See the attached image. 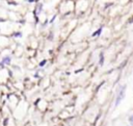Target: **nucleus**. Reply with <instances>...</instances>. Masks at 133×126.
Returning a JSON list of instances; mask_svg holds the SVG:
<instances>
[{
	"label": "nucleus",
	"mask_w": 133,
	"mask_h": 126,
	"mask_svg": "<svg viewBox=\"0 0 133 126\" xmlns=\"http://www.w3.org/2000/svg\"><path fill=\"white\" fill-rule=\"evenodd\" d=\"M125 92H126V85L121 89L119 94H118V96H117V98H116V100H115V106H117V105L119 104V102L124 99V97H125Z\"/></svg>",
	"instance_id": "f257e3e1"
},
{
	"label": "nucleus",
	"mask_w": 133,
	"mask_h": 126,
	"mask_svg": "<svg viewBox=\"0 0 133 126\" xmlns=\"http://www.w3.org/2000/svg\"><path fill=\"white\" fill-rule=\"evenodd\" d=\"M2 64L4 65H9L10 64V57L9 56H5L4 58H3V60H2Z\"/></svg>",
	"instance_id": "f03ea898"
},
{
	"label": "nucleus",
	"mask_w": 133,
	"mask_h": 126,
	"mask_svg": "<svg viewBox=\"0 0 133 126\" xmlns=\"http://www.w3.org/2000/svg\"><path fill=\"white\" fill-rule=\"evenodd\" d=\"M101 31H102V28H100V29H98V30H97V31H96L95 33H92V36H97L98 34H100V33H101Z\"/></svg>",
	"instance_id": "7ed1b4c3"
},
{
	"label": "nucleus",
	"mask_w": 133,
	"mask_h": 126,
	"mask_svg": "<svg viewBox=\"0 0 133 126\" xmlns=\"http://www.w3.org/2000/svg\"><path fill=\"white\" fill-rule=\"evenodd\" d=\"M103 59H104V58H103V54H101V60H100V65H101V66L103 65Z\"/></svg>",
	"instance_id": "20e7f679"
},
{
	"label": "nucleus",
	"mask_w": 133,
	"mask_h": 126,
	"mask_svg": "<svg viewBox=\"0 0 133 126\" xmlns=\"http://www.w3.org/2000/svg\"><path fill=\"white\" fill-rule=\"evenodd\" d=\"M45 64H46V60H44V61H42V62H39V66H41V67H43V66H44Z\"/></svg>",
	"instance_id": "39448f33"
}]
</instances>
